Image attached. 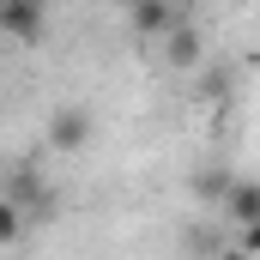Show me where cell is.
Wrapping results in <instances>:
<instances>
[{"label": "cell", "instance_id": "1", "mask_svg": "<svg viewBox=\"0 0 260 260\" xmlns=\"http://www.w3.org/2000/svg\"><path fill=\"white\" fill-rule=\"evenodd\" d=\"M0 30L12 43H43L49 37V0H0Z\"/></svg>", "mask_w": 260, "mask_h": 260}, {"label": "cell", "instance_id": "2", "mask_svg": "<svg viewBox=\"0 0 260 260\" xmlns=\"http://www.w3.org/2000/svg\"><path fill=\"white\" fill-rule=\"evenodd\" d=\"M49 145L55 151H85L91 145V115L85 109H55L49 115Z\"/></svg>", "mask_w": 260, "mask_h": 260}, {"label": "cell", "instance_id": "3", "mask_svg": "<svg viewBox=\"0 0 260 260\" xmlns=\"http://www.w3.org/2000/svg\"><path fill=\"white\" fill-rule=\"evenodd\" d=\"M6 200H18L24 212H55V188H49L37 170H12V176H6Z\"/></svg>", "mask_w": 260, "mask_h": 260}, {"label": "cell", "instance_id": "4", "mask_svg": "<svg viewBox=\"0 0 260 260\" xmlns=\"http://www.w3.org/2000/svg\"><path fill=\"white\" fill-rule=\"evenodd\" d=\"M127 24L139 37H170V30H176V6H170V0H133Z\"/></svg>", "mask_w": 260, "mask_h": 260}, {"label": "cell", "instance_id": "5", "mask_svg": "<svg viewBox=\"0 0 260 260\" xmlns=\"http://www.w3.org/2000/svg\"><path fill=\"white\" fill-rule=\"evenodd\" d=\"M164 55H170V67H176V73H194V67L206 61V43H200L194 24H176V30L164 37Z\"/></svg>", "mask_w": 260, "mask_h": 260}, {"label": "cell", "instance_id": "6", "mask_svg": "<svg viewBox=\"0 0 260 260\" xmlns=\"http://www.w3.org/2000/svg\"><path fill=\"white\" fill-rule=\"evenodd\" d=\"M188 188H194V200H206V206H224V200H230V188H236V176H230L224 164H212V170H200Z\"/></svg>", "mask_w": 260, "mask_h": 260}, {"label": "cell", "instance_id": "7", "mask_svg": "<svg viewBox=\"0 0 260 260\" xmlns=\"http://www.w3.org/2000/svg\"><path fill=\"white\" fill-rule=\"evenodd\" d=\"M224 212H230L236 230L254 224V218H260V182H242V176H236V188H230V200H224Z\"/></svg>", "mask_w": 260, "mask_h": 260}, {"label": "cell", "instance_id": "8", "mask_svg": "<svg viewBox=\"0 0 260 260\" xmlns=\"http://www.w3.org/2000/svg\"><path fill=\"white\" fill-rule=\"evenodd\" d=\"M18 236H24V206L0 194V242H18Z\"/></svg>", "mask_w": 260, "mask_h": 260}, {"label": "cell", "instance_id": "9", "mask_svg": "<svg viewBox=\"0 0 260 260\" xmlns=\"http://www.w3.org/2000/svg\"><path fill=\"white\" fill-rule=\"evenodd\" d=\"M188 254H200V260H224V242H218L212 230H194V236H188Z\"/></svg>", "mask_w": 260, "mask_h": 260}, {"label": "cell", "instance_id": "10", "mask_svg": "<svg viewBox=\"0 0 260 260\" xmlns=\"http://www.w3.org/2000/svg\"><path fill=\"white\" fill-rule=\"evenodd\" d=\"M236 242H242V248H248V254L260 260V218H254V224H242V230H236Z\"/></svg>", "mask_w": 260, "mask_h": 260}, {"label": "cell", "instance_id": "11", "mask_svg": "<svg viewBox=\"0 0 260 260\" xmlns=\"http://www.w3.org/2000/svg\"><path fill=\"white\" fill-rule=\"evenodd\" d=\"M115 6H133V0H115Z\"/></svg>", "mask_w": 260, "mask_h": 260}]
</instances>
